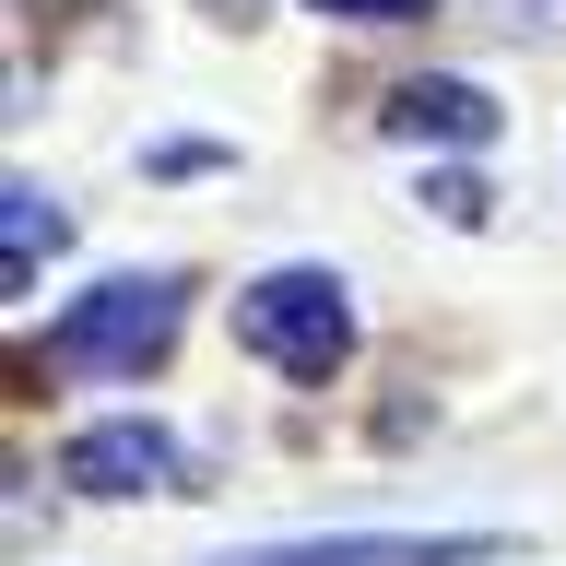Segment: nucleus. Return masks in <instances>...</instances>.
Wrapping results in <instances>:
<instances>
[{"mask_svg":"<svg viewBox=\"0 0 566 566\" xmlns=\"http://www.w3.org/2000/svg\"><path fill=\"white\" fill-rule=\"evenodd\" d=\"M177 318H189V295H177L166 272H118V283H95V295L60 307L48 366H60V378H142V366H166Z\"/></svg>","mask_w":566,"mask_h":566,"instance_id":"1","label":"nucleus"},{"mask_svg":"<svg viewBox=\"0 0 566 566\" xmlns=\"http://www.w3.org/2000/svg\"><path fill=\"white\" fill-rule=\"evenodd\" d=\"M237 343L272 366V378H343V354H354V307H343V272H260L237 295Z\"/></svg>","mask_w":566,"mask_h":566,"instance_id":"2","label":"nucleus"},{"mask_svg":"<svg viewBox=\"0 0 566 566\" xmlns=\"http://www.w3.org/2000/svg\"><path fill=\"white\" fill-rule=\"evenodd\" d=\"M495 531H318V543H260V555H224V566H484Z\"/></svg>","mask_w":566,"mask_h":566,"instance_id":"3","label":"nucleus"},{"mask_svg":"<svg viewBox=\"0 0 566 566\" xmlns=\"http://www.w3.org/2000/svg\"><path fill=\"white\" fill-rule=\"evenodd\" d=\"M60 472L83 495H166L177 484V437L142 424V413H118V424H83V437L60 449Z\"/></svg>","mask_w":566,"mask_h":566,"instance_id":"4","label":"nucleus"},{"mask_svg":"<svg viewBox=\"0 0 566 566\" xmlns=\"http://www.w3.org/2000/svg\"><path fill=\"white\" fill-rule=\"evenodd\" d=\"M378 118H389V142H449V154L495 142V95H484V83H460V71H424V83H401Z\"/></svg>","mask_w":566,"mask_h":566,"instance_id":"5","label":"nucleus"},{"mask_svg":"<svg viewBox=\"0 0 566 566\" xmlns=\"http://www.w3.org/2000/svg\"><path fill=\"white\" fill-rule=\"evenodd\" d=\"M60 237H71V212L48 201L35 177H12V189H0V283H12V295H35V260H48Z\"/></svg>","mask_w":566,"mask_h":566,"instance_id":"6","label":"nucleus"},{"mask_svg":"<svg viewBox=\"0 0 566 566\" xmlns=\"http://www.w3.org/2000/svg\"><path fill=\"white\" fill-rule=\"evenodd\" d=\"M307 12H331V24H413V12H437V0H307Z\"/></svg>","mask_w":566,"mask_h":566,"instance_id":"7","label":"nucleus"},{"mask_svg":"<svg viewBox=\"0 0 566 566\" xmlns=\"http://www.w3.org/2000/svg\"><path fill=\"white\" fill-rule=\"evenodd\" d=\"M424 201L449 212V224H484V177H424Z\"/></svg>","mask_w":566,"mask_h":566,"instance_id":"8","label":"nucleus"},{"mask_svg":"<svg viewBox=\"0 0 566 566\" xmlns=\"http://www.w3.org/2000/svg\"><path fill=\"white\" fill-rule=\"evenodd\" d=\"M201 12H224V24H248V12H260V0H201Z\"/></svg>","mask_w":566,"mask_h":566,"instance_id":"9","label":"nucleus"},{"mask_svg":"<svg viewBox=\"0 0 566 566\" xmlns=\"http://www.w3.org/2000/svg\"><path fill=\"white\" fill-rule=\"evenodd\" d=\"M520 12H555V0H520Z\"/></svg>","mask_w":566,"mask_h":566,"instance_id":"10","label":"nucleus"}]
</instances>
